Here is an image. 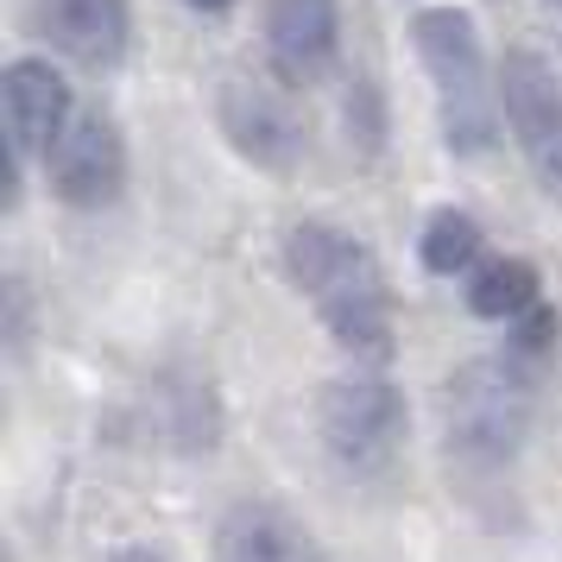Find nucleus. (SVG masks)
<instances>
[{
	"instance_id": "1",
	"label": "nucleus",
	"mask_w": 562,
	"mask_h": 562,
	"mask_svg": "<svg viewBox=\"0 0 562 562\" xmlns=\"http://www.w3.org/2000/svg\"><path fill=\"white\" fill-rule=\"evenodd\" d=\"M284 279L304 291L316 323L335 335V348L348 360L385 367L398 335H392V284L367 240H355L335 222H297L284 234Z\"/></svg>"
},
{
	"instance_id": "2",
	"label": "nucleus",
	"mask_w": 562,
	"mask_h": 562,
	"mask_svg": "<svg viewBox=\"0 0 562 562\" xmlns=\"http://www.w3.org/2000/svg\"><path fill=\"white\" fill-rule=\"evenodd\" d=\"M537 424V380L531 360L481 355L461 360L442 385V461L461 481H499L518 468Z\"/></svg>"
},
{
	"instance_id": "3",
	"label": "nucleus",
	"mask_w": 562,
	"mask_h": 562,
	"mask_svg": "<svg viewBox=\"0 0 562 562\" xmlns=\"http://www.w3.org/2000/svg\"><path fill=\"white\" fill-rule=\"evenodd\" d=\"M411 45L424 57V77L436 89V127L456 158H486L499 146V82L486 64L481 26L468 7H417Z\"/></svg>"
},
{
	"instance_id": "4",
	"label": "nucleus",
	"mask_w": 562,
	"mask_h": 562,
	"mask_svg": "<svg viewBox=\"0 0 562 562\" xmlns=\"http://www.w3.org/2000/svg\"><path fill=\"white\" fill-rule=\"evenodd\" d=\"M405 392L385 380L380 367L373 373H348V380H329L323 398H316V436L329 461L348 474V481H380L392 474V461L405 449Z\"/></svg>"
},
{
	"instance_id": "5",
	"label": "nucleus",
	"mask_w": 562,
	"mask_h": 562,
	"mask_svg": "<svg viewBox=\"0 0 562 562\" xmlns=\"http://www.w3.org/2000/svg\"><path fill=\"white\" fill-rule=\"evenodd\" d=\"M499 108L537 190L562 203V70L531 45H512L499 64Z\"/></svg>"
},
{
	"instance_id": "6",
	"label": "nucleus",
	"mask_w": 562,
	"mask_h": 562,
	"mask_svg": "<svg viewBox=\"0 0 562 562\" xmlns=\"http://www.w3.org/2000/svg\"><path fill=\"white\" fill-rule=\"evenodd\" d=\"M215 121H222V139H228L234 153L247 158V165H259V171H272V178L297 171L310 153L304 114L284 102L279 89H266L254 77H228L215 89Z\"/></svg>"
},
{
	"instance_id": "7",
	"label": "nucleus",
	"mask_w": 562,
	"mask_h": 562,
	"mask_svg": "<svg viewBox=\"0 0 562 562\" xmlns=\"http://www.w3.org/2000/svg\"><path fill=\"white\" fill-rule=\"evenodd\" d=\"M127 190V139L108 114H77L52 153V196L70 209H108Z\"/></svg>"
},
{
	"instance_id": "8",
	"label": "nucleus",
	"mask_w": 562,
	"mask_h": 562,
	"mask_svg": "<svg viewBox=\"0 0 562 562\" xmlns=\"http://www.w3.org/2000/svg\"><path fill=\"white\" fill-rule=\"evenodd\" d=\"M266 57L284 89H310L341 57V7L335 0H266Z\"/></svg>"
},
{
	"instance_id": "9",
	"label": "nucleus",
	"mask_w": 562,
	"mask_h": 562,
	"mask_svg": "<svg viewBox=\"0 0 562 562\" xmlns=\"http://www.w3.org/2000/svg\"><path fill=\"white\" fill-rule=\"evenodd\" d=\"M0 133L26 158H52L70 133V82L45 57H13L0 77Z\"/></svg>"
},
{
	"instance_id": "10",
	"label": "nucleus",
	"mask_w": 562,
	"mask_h": 562,
	"mask_svg": "<svg viewBox=\"0 0 562 562\" xmlns=\"http://www.w3.org/2000/svg\"><path fill=\"white\" fill-rule=\"evenodd\" d=\"M38 32L82 70H114L133 45V13L127 0H38Z\"/></svg>"
},
{
	"instance_id": "11",
	"label": "nucleus",
	"mask_w": 562,
	"mask_h": 562,
	"mask_svg": "<svg viewBox=\"0 0 562 562\" xmlns=\"http://www.w3.org/2000/svg\"><path fill=\"white\" fill-rule=\"evenodd\" d=\"M215 562H329V557L310 537V525H297L284 506H272V499H240L215 525Z\"/></svg>"
},
{
	"instance_id": "12",
	"label": "nucleus",
	"mask_w": 562,
	"mask_h": 562,
	"mask_svg": "<svg viewBox=\"0 0 562 562\" xmlns=\"http://www.w3.org/2000/svg\"><path fill=\"white\" fill-rule=\"evenodd\" d=\"M158 424H165V442H171L178 456L215 449V436H222V405H215V392H209L203 373H165V385H158Z\"/></svg>"
},
{
	"instance_id": "13",
	"label": "nucleus",
	"mask_w": 562,
	"mask_h": 562,
	"mask_svg": "<svg viewBox=\"0 0 562 562\" xmlns=\"http://www.w3.org/2000/svg\"><path fill=\"white\" fill-rule=\"evenodd\" d=\"M543 304V279H537L531 259H481L474 266V279H468V310L481 316V323H518L525 310Z\"/></svg>"
},
{
	"instance_id": "14",
	"label": "nucleus",
	"mask_w": 562,
	"mask_h": 562,
	"mask_svg": "<svg viewBox=\"0 0 562 562\" xmlns=\"http://www.w3.org/2000/svg\"><path fill=\"white\" fill-rule=\"evenodd\" d=\"M417 259H424L430 279H456V272H468V266L481 259V228H474V215H461V209H436L430 222H424Z\"/></svg>"
},
{
	"instance_id": "15",
	"label": "nucleus",
	"mask_w": 562,
	"mask_h": 562,
	"mask_svg": "<svg viewBox=\"0 0 562 562\" xmlns=\"http://www.w3.org/2000/svg\"><path fill=\"white\" fill-rule=\"evenodd\" d=\"M341 127L355 139L360 158H380L385 153V102H380V82H348V102H341Z\"/></svg>"
},
{
	"instance_id": "16",
	"label": "nucleus",
	"mask_w": 562,
	"mask_h": 562,
	"mask_svg": "<svg viewBox=\"0 0 562 562\" xmlns=\"http://www.w3.org/2000/svg\"><path fill=\"white\" fill-rule=\"evenodd\" d=\"M557 341V310L550 304H537V310H525L518 323H512V355L518 360H531V355H543Z\"/></svg>"
},
{
	"instance_id": "17",
	"label": "nucleus",
	"mask_w": 562,
	"mask_h": 562,
	"mask_svg": "<svg viewBox=\"0 0 562 562\" xmlns=\"http://www.w3.org/2000/svg\"><path fill=\"white\" fill-rule=\"evenodd\" d=\"M183 7H190V13H203V20H222L234 0H183Z\"/></svg>"
},
{
	"instance_id": "18",
	"label": "nucleus",
	"mask_w": 562,
	"mask_h": 562,
	"mask_svg": "<svg viewBox=\"0 0 562 562\" xmlns=\"http://www.w3.org/2000/svg\"><path fill=\"white\" fill-rule=\"evenodd\" d=\"M114 562H165V557H158V550H121Z\"/></svg>"
},
{
	"instance_id": "19",
	"label": "nucleus",
	"mask_w": 562,
	"mask_h": 562,
	"mask_svg": "<svg viewBox=\"0 0 562 562\" xmlns=\"http://www.w3.org/2000/svg\"><path fill=\"white\" fill-rule=\"evenodd\" d=\"M543 7H550V13H557V20H562V0H543Z\"/></svg>"
}]
</instances>
